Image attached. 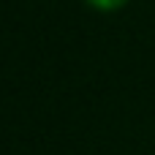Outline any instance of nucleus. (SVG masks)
I'll return each mask as SVG.
<instances>
[{"mask_svg":"<svg viewBox=\"0 0 155 155\" xmlns=\"http://www.w3.org/2000/svg\"><path fill=\"white\" fill-rule=\"evenodd\" d=\"M93 8H98V11H117V8H123L128 0H87Z\"/></svg>","mask_w":155,"mask_h":155,"instance_id":"f257e3e1","label":"nucleus"}]
</instances>
